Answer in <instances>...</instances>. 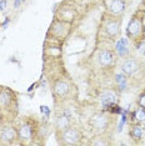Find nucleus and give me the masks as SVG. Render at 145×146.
Returning <instances> with one entry per match:
<instances>
[{"instance_id": "obj_1", "label": "nucleus", "mask_w": 145, "mask_h": 146, "mask_svg": "<svg viewBox=\"0 0 145 146\" xmlns=\"http://www.w3.org/2000/svg\"><path fill=\"white\" fill-rule=\"evenodd\" d=\"M59 140H60L59 141L60 144L64 145H76L81 140V134L76 127L69 126L64 130L59 131Z\"/></svg>"}, {"instance_id": "obj_2", "label": "nucleus", "mask_w": 145, "mask_h": 146, "mask_svg": "<svg viewBox=\"0 0 145 146\" xmlns=\"http://www.w3.org/2000/svg\"><path fill=\"white\" fill-rule=\"evenodd\" d=\"M116 52L103 49L98 52V62L103 68H111L116 62Z\"/></svg>"}, {"instance_id": "obj_3", "label": "nucleus", "mask_w": 145, "mask_h": 146, "mask_svg": "<svg viewBox=\"0 0 145 146\" xmlns=\"http://www.w3.org/2000/svg\"><path fill=\"white\" fill-rule=\"evenodd\" d=\"M141 64L138 59L135 58H129L125 59L121 64V72H124L126 76H134L140 71Z\"/></svg>"}, {"instance_id": "obj_4", "label": "nucleus", "mask_w": 145, "mask_h": 146, "mask_svg": "<svg viewBox=\"0 0 145 146\" xmlns=\"http://www.w3.org/2000/svg\"><path fill=\"white\" fill-rule=\"evenodd\" d=\"M90 126L98 132L105 131L109 126V117L105 114L98 112L90 117Z\"/></svg>"}, {"instance_id": "obj_5", "label": "nucleus", "mask_w": 145, "mask_h": 146, "mask_svg": "<svg viewBox=\"0 0 145 146\" xmlns=\"http://www.w3.org/2000/svg\"><path fill=\"white\" fill-rule=\"evenodd\" d=\"M104 30L109 38L115 39L120 34V19H109L104 25Z\"/></svg>"}, {"instance_id": "obj_6", "label": "nucleus", "mask_w": 145, "mask_h": 146, "mask_svg": "<svg viewBox=\"0 0 145 146\" xmlns=\"http://www.w3.org/2000/svg\"><path fill=\"white\" fill-rule=\"evenodd\" d=\"M141 28H143V25H141L140 19L133 18V19L130 20L129 25H128V29H126V34H128V36H129L130 39H135L136 36H139V35H140Z\"/></svg>"}, {"instance_id": "obj_7", "label": "nucleus", "mask_w": 145, "mask_h": 146, "mask_svg": "<svg viewBox=\"0 0 145 146\" xmlns=\"http://www.w3.org/2000/svg\"><path fill=\"white\" fill-rule=\"evenodd\" d=\"M0 139L6 144H10L15 139H18V130L13 126H4L0 131Z\"/></svg>"}, {"instance_id": "obj_8", "label": "nucleus", "mask_w": 145, "mask_h": 146, "mask_svg": "<svg viewBox=\"0 0 145 146\" xmlns=\"http://www.w3.org/2000/svg\"><path fill=\"white\" fill-rule=\"evenodd\" d=\"M125 0H110L109 3V6H108V11L110 13L111 15H120L123 14L124 10H125Z\"/></svg>"}, {"instance_id": "obj_9", "label": "nucleus", "mask_w": 145, "mask_h": 146, "mask_svg": "<svg viewBox=\"0 0 145 146\" xmlns=\"http://www.w3.org/2000/svg\"><path fill=\"white\" fill-rule=\"evenodd\" d=\"M100 101H101V105L108 109V108H110V106L116 104L118 98H116V95H115V92L110 91V90H105L101 92V95H100Z\"/></svg>"}, {"instance_id": "obj_10", "label": "nucleus", "mask_w": 145, "mask_h": 146, "mask_svg": "<svg viewBox=\"0 0 145 146\" xmlns=\"http://www.w3.org/2000/svg\"><path fill=\"white\" fill-rule=\"evenodd\" d=\"M129 42H128V39L126 38H121L119 41L116 42V45H115V52H116L118 56H120V58H126L128 55H129Z\"/></svg>"}, {"instance_id": "obj_11", "label": "nucleus", "mask_w": 145, "mask_h": 146, "mask_svg": "<svg viewBox=\"0 0 145 146\" xmlns=\"http://www.w3.org/2000/svg\"><path fill=\"white\" fill-rule=\"evenodd\" d=\"M69 90H70V86L67 81L64 80H59L54 84V92L60 98H64L69 94Z\"/></svg>"}, {"instance_id": "obj_12", "label": "nucleus", "mask_w": 145, "mask_h": 146, "mask_svg": "<svg viewBox=\"0 0 145 146\" xmlns=\"http://www.w3.org/2000/svg\"><path fill=\"white\" fill-rule=\"evenodd\" d=\"M33 136V130L31 126L28 124H23L19 126L18 129V137L20 139L21 141H29Z\"/></svg>"}, {"instance_id": "obj_13", "label": "nucleus", "mask_w": 145, "mask_h": 146, "mask_svg": "<svg viewBox=\"0 0 145 146\" xmlns=\"http://www.w3.org/2000/svg\"><path fill=\"white\" fill-rule=\"evenodd\" d=\"M69 126H70V120H69L68 116H65V115L58 116V119H57V129H58V131L64 130V129L69 127Z\"/></svg>"}, {"instance_id": "obj_14", "label": "nucleus", "mask_w": 145, "mask_h": 146, "mask_svg": "<svg viewBox=\"0 0 145 146\" xmlns=\"http://www.w3.org/2000/svg\"><path fill=\"white\" fill-rule=\"evenodd\" d=\"M115 81H116V84H118V86H119L120 90H125V88L128 86V78L124 72L118 74L116 76H115Z\"/></svg>"}, {"instance_id": "obj_15", "label": "nucleus", "mask_w": 145, "mask_h": 146, "mask_svg": "<svg viewBox=\"0 0 145 146\" xmlns=\"http://www.w3.org/2000/svg\"><path fill=\"white\" fill-rule=\"evenodd\" d=\"M90 144L95 146H105V145H110V141H108L106 137H104V136H96L90 141Z\"/></svg>"}, {"instance_id": "obj_16", "label": "nucleus", "mask_w": 145, "mask_h": 146, "mask_svg": "<svg viewBox=\"0 0 145 146\" xmlns=\"http://www.w3.org/2000/svg\"><path fill=\"white\" fill-rule=\"evenodd\" d=\"M11 101V95L8 91H3L0 94V108H4Z\"/></svg>"}, {"instance_id": "obj_17", "label": "nucleus", "mask_w": 145, "mask_h": 146, "mask_svg": "<svg viewBox=\"0 0 145 146\" xmlns=\"http://www.w3.org/2000/svg\"><path fill=\"white\" fill-rule=\"evenodd\" d=\"M141 135H143V130H141L140 126H134V127H131V130H130V136H131V139L139 140V139L141 137Z\"/></svg>"}, {"instance_id": "obj_18", "label": "nucleus", "mask_w": 145, "mask_h": 146, "mask_svg": "<svg viewBox=\"0 0 145 146\" xmlns=\"http://www.w3.org/2000/svg\"><path fill=\"white\" fill-rule=\"evenodd\" d=\"M134 116L136 117V120H139V121H145V110H144L143 108L138 109V110L134 112Z\"/></svg>"}, {"instance_id": "obj_19", "label": "nucleus", "mask_w": 145, "mask_h": 146, "mask_svg": "<svg viewBox=\"0 0 145 146\" xmlns=\"http://www.w3.org/2000/svg\"><path fill=\"white\" fill-rule=\"evenodd\" d=\"M139 105L141 106V108H145V94L141 95L139 98Z\"/></svg>"}, {"instance_id": "obj_20", "label": "nucleus", "mask_w": 145, "mask_h": 146, "mask_svg": "<svg viewBox=\"0 0 145 146\" xmlns=\"http://www.w3.org/2000/svg\"><path fill=\"white\" fill-rule=\"evenodd\" d=\"M5 6H6V1L3 0V1L0 3V9H1V10H5Z\"/></svg>"}]
</instances>
